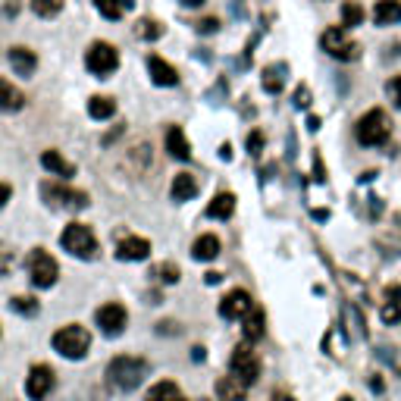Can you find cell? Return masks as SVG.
Here are the masks:
<instances>
[{
	"label": "cell",
	"mask_w": 401,
	"mask_h": 401,
	"mask_svg": "<svg viewBox=\"0 0 401 401\" xmlns=\"http://www.w3.org/2000/svg\"><path fill=\"white\" fill-rule=\"evenodd\" d=\"M10 198H13V189H10V185H6V182H0V207H4Z\"/></svg>",
	"instance_id": "cell-39"
},
{
	"label": "cell",
	"mask_w": 401,
	"mask_h": 401,
	"mask_svg": "<svg viewBox=\"0 0 401 401\" xmlns=\"http://www.w3.org/2000/svg\"><path fill=\"white\" fill-rule=\"evenodd\" d=\"M50 345H53V351L63 354L66 360H82L91 348V332L85 329V326H79V323H69V326H63V329L53 332Z\"/></svg>",
	"instance_id": "cell-2"
},
{
	"label": "cell",
	"mask_w": 401,
	"mask_h": 401,
	"mask_svg": "<svg viewBox=\"0 0 401 401\" xmlns=\"http://www.w3.org/2000/svg\"><path fill=\"white\" fill-rule=\"evenodd\" d=\"M44 198L53 207H63V210H85L88 207V195L76 189H66V185H44Z\"/></svg>",
	"instance_id": "cell-11"
},
{
	"label": "cell",
	"mask_w": 401,
	"mask_h": 401,
	"mask_svg": "<svg viewBox=\"0 0 401 401\" xmlns=\"http://www.w3.org/2000/svg\"><path fill=\"white\" fill-rule=\"evenodd\" d=\"M148 376V360L144 358H132V354H119L107 364V383L119 392H132L144 383Z\"/></svg>",
	"instance_id": "cell-1"
},
{
	"label": "cell",
	"mask_w": 401,
	"mask_h": 401,
	"mask_svg": "<svg viewBox=\"0 0 401 401\" xmlns=\"http://www.w3.org/2000/svg\"><path fill=\"white\" fill-rule=\"evenodd\" d=\"M53 370L48 364H35L29 370V379H25V395H29L32 401H44L53 392Z\"/></svg>",
	"instance_id": "cell-10"
},
{
	"label": "cell",
	"mask_w": 401,
	"mask_h": 401,
	"mask_svg": "<svg viewBox=\"0 0 401 401\" xmlns=\"http://www.w3.org/2000/svg\"><path fill=\"white\" fill-rule=\"evenodd\" d=\"M151 254V242L148 238H138V236H129L119 242L116 248V257L119 260H144Z\"/></svg>",
	"instance_id": "cell-15"
},
{
	"label": "cell",
	"mask_w": 401,
	"mask_h": 401,
	"mask_svg": "<svg viewBox=\"0 0 401 401\" xmlns=\"http://www.w3.org/2000/svg\"><path fill=\"white\" fill-rule=\"evenodd\" d=\"M320 48L329 53V57L345 60V63H351V60L360 57V44L351 41L348 32H345V29H326L323 38H320Z\"/></svg>",
	"instance_id": "cell-8"
},
{
	"label": "cell",
	"mask_w": 401,
	"mask_h": 401,
	"mask_svg": "<svg viewBox=\"0 0 401 401\" xmlns=\"http://www.w3.org/2000/svg\"><path fill=\"white\" fill-rule=\"evenodd\" d=\"M398 298H401V292H398V289H392V301L383 307V320H386V323H398V320H401Z\"/></svg>",
	"instance_id": "cell-33"
},
{
	"label": "cell",
	"mask_w": 401,
	"mask_h": 401,
	"mask_svg": "<svg viewBox=\"0 0 401 401\" xmlns=\"http://www.w3.org/2000/svg\"><path fill=\"white\" fill-rule=\"evenodd\" d=\"M63 4L66 0H32V13L41 19H53L63 13Z\"/></svg>",
	"instance_id": "cell-30"
},
{
	"label": "cell",
	"mask_w": 401,
	"mask_h": 401,
	"mask_svg": "<svg viewBox=\"0 0 401 401\" xmlns=\"http://www.w3.org/2000/svg\"><path fill=\"white\" fill-rule=\"evenodd\" d=\"M386 95H389V100L401 110V76H395V79H389V82H386Z\"/></svg>",
	"instance_id": "cell-36"
},
{
	"label": "cell",
	"mask_w": 401,
	"mask_h": 401,
	"mask_svg": "<svg viewBox=\"0 0 401 401\" xmlns=\"http://www.w3.org/2000/svg\"><path fill=\"white\" fill-rule=\"evenodd\" d=\"M354 25H364V6L345 0L342 4V29H354Z\"/></svg>",
	"instance_id": "cell-28"
},
{
	"label": "cell",
	"mask_w": 401,
	"mask_h": 401,
	"mask_svg": "<svg viewBox=\"0 0 401 401\" xmlns=\"http://www.w3.org/2000/svg\"><path fill=\"white\" fill-rule=\"evenodd\" d=\"M95 323L100 326V332H104V336H123L125 323H129V313H125V307L119 304V301H110V304L97 307Z\"/></svg>",
	"instance_id": "cell-9"
},
{
	"label": "cell",
	"mask_w": 401,
	"mask_h": 401,
	"mask_svg": "<svg viewBox=\"0 0 401 401\" xmlns=\"http://www.w3.org/2000/svg\"><path fill=\"white\" fill-rule=\"evenodd\" d=\"M148 72H151V82L160 85V88H172V85H179L176 66L166 63L163 57H148Z\"/></svg>",
	"instance_id": "cell-13"
},
{
	"label": "cell",
	"mask_w": 401,
	"mask_h": 401,
	"mask_svg": "<svg viewBox=\"0 0 401 401\" xmlns=\"http://www.w3.org/2000/svg\"><path fill=\"white\" fill-rule=\"evenodd\" d=\"M60 245H63V251H69L72 257L79 260H95L100 245L95 238V232L88 229L85 223H69L63 232H60Z\"/></svg>",
	"instance_id": "cell-3"
},
{
	"label": "cell",
	"mask_w": 401,
	"mask_h": 401,
	"mask_svg": "<svg viewBox=\"0 0 401 401\" xmlns=\"http://www.w3.org/2000/svg\"><path fill=\"white\" fill-rule=\"evenodd\" d=\"M113 113H116V100L107 97V95H95L88 100V116L97 119V123H104V119H110Z\"/></svg>",
	"instance_id": "cell-26"
},
{
	"label": "cell",
	"mask_w": 401,
	"mask_h": 401,
	"mask_svg": "<svg viewBox=\"0 0 401 401\" xmlns=\"http://www.w3.org/2000/svg\"><path fill=\"white\" fill-rule=\"evenodd\" d=\"M260 151H264V132H251V135H248V154L257 157Z\"/></svg>",
	"instance_id": "cell-37"
},
{
	"label": "cell",
	"mask_w": 401,
	"mask_h": 401,
	"mask_svg": "<svg viewBox=\"0 0 401 401\" xmlns=\"http://www.w3.org/2000/svg\"><path fill=\"white\" fill-rule=\"evenodd\" d=\"M373 22L376 25H398L401 22V0H376V10H373Z\"/></svg>",
	"instance_id": "cell-17"
},
{
	"label": "cell",
	"mask_w": 401,
	"mask_h": 401,
	"mask_svg": "<svg viewBox=\"0 0 401 401\" xmlns=\"http://www.w3.org/2000/svg\"><path fill=\"white\" fill-rule=\"evenodd\" d=\"M179 4H182V6H191V10H198V6L204 4V0H179Z\"/></svg>",
	"instance_id": "cell-42"
},
{
	"label": "cell",
	"mask_w": 401,
	"mask_h": 401,
	"mask_svg": "<svg viewBox=\"0 0 401 401\" xmlns=\"http://www.w3.org/2000/svg\"><path fill=\"white\" fill-rule=\"evenodd\" d=\"M85 66H88V72L97 79L113 76V72L119 69V50L107 41H95L88 48V53H85Z\"/></svg>",
	"instance_id": "cell-6"
},
{
	"label": "cell",
	"mask_w": 401,
	"mask_h": 401,
	"mask_svg": "<svg viewBox=\"0 0 401 401\" xmlns=\"http://www.w3.org/2000/svg\"><path fill=\"white\" fill-rule=\"evenodd\" d=\"M229 376H236L245 389L257 383V376H260V358L251 351V342L238 345V348L232 351V358H229Z\"/></svg>",
	"instance_id": "cell-5"
},
{
	"label": "cell",
	"mask_w": 401,
	"mask_h": 401,
	"mask_svg": "<svg viewBox=\"0 0 401 401\" xmlns=\"http://www.w3.org/2000/svg\"><path fill=\"white\" fill-rule=\"evenodd\" d=\"M25 107V95L16 88L13 82H6V79H0V110L4 113H16Z\"/></svg>",
	"instance_id": "cell-18"
},
{
	"label": "cell",
	"mask_w": 401,
	"mask_h": 401,
	"mask_svg": "<svg viewBox=\"0 0 401 401\" xmlns=\"http://www.w3.org/2000/svg\"><path fill=\"white\" fill-rule=\"evenodd\" d=\"M217 401H248V392L236 376L217 379Z\"/></svg>",
	"instance_id": "cell-22"
},
{
	"label": "cell",
	"mask_w": 401,
	"mask_h": 401,
	"mask_svg": "<svg viewBox=\"0 0 401 401\" xmlns=\"http://www.w3.org/2000/svg\"><path fill=\"white\" fill-rule=\"evenodd\" d=\"M251 307H254V301H251L248 292L232 289L229 295L219 301V317H223V320H242L245 313L251 311Z\"/></svg>",
	"instance_id": "cell-12"
},
{
	"label": "cell",
	"mask_w": 401,
	"mask_h": 401,
	"mask_svg": "<svg viewBox=\"0 0 401 401\" xmlns=\"http://www.w3.org/2000/svg\"><path fill=\"white\" fill-rule=\"evenodd\" d=\"M10 311L22 313V317H35V313L41 311V304H38L35 298H29V295H19V298H10Z\"/></svg>",
	"instance_id": "cell-32"
},
{
	"label": "cell",
	"mask_w": 401,
	"mask_h": 401,
	"mask_svg": "<svg viewBox=\"0 0 401 401\" xmlns=\"http://www.w3.org/2000/svg\"><path fill=\"white\" fill-rule=\"evenodd\" d=\"M200 401H207V398H200Z\"/></svg>",
	"instance_id": "cell-44"
},
{
	"label": "cell",
	"mask_w": 401,
	"mask_h": 401,
	"mask_svg": "<svg viewBox=\"0 0 401 401\" xmlns=\"http://www.w3.org/2000/svg\"><path fill=\"white\" fill-rule=\"evenodd\" d=\"M191 254H195V260H213L219 254V238L213 236V232H207V236H198L195 245H191Z\"/></svg>",
	"instance_id": "cell-25"
},
{
	"label": "cell",
	"mask_w": 401,
	"mask_h": 401,
	"mask_svg": "<svg viewBox=\"0 0 401 401\" xmlns=\"http://www.w3.org/2000/svg\"><path fill=\"white\" fill-rule=\"evenodd\" d=\"M160 35H163V25L157 19H138L135 22V38H142V41H157Z\"/></svg>",
	"instance_id": "cell-29"
},
{
	"label": "cell",
	"mask_w": 401,
	"mask_h": 401,
	"mask_svg": "<svg viewBox=\"0 0 401 401\" xmlns=\"http://www.w3.org/2000/svg\"><path fill=\"white\" fill-rule=\"evenodd\" d=\"M283 72H285V66H270V69H264V88L270 91V95H279L283 91Z\"/></svg>",
	"instance_id": "cell-31"
},
{
	"label": "cell",
	"mask_w": 401,
	"mask_h": 401,
	"mask_svg": "<svg viewBox=\"0 0 401 401\" xmlns=\"http://www.w3.org/2000/svg\"><path fill=\"white\" fill-rule=\"evenodd\" d=\"M170 195H172V200H191L198 195V179L191 176V172H176Z\"/></svg>",
	"instance_id": "cell-21"
},
{
	"label": "cell",
	"mask_w": 401,
	"mask_h": 401,
	"mask_svg": "<svg viewBox=\"0 0 401 401\" xmlns=\"http://www.w3.org/2000/svg\"><path fill=\"white\" fill-rule=\"evenodd\" d=\"M10 66H13V72L16 76H22V79H29L32 72L38 69V53L35 50H29V48H22V44H16V48H10Z\"/></svg>",
	"instance_id": "cell-14"
},
{
	"label": "cell",
	"mask_w": 401,
	"mask_h": 401,
	"mask_svg": "<svg viewBox=\"0 0 401 401\" xmlns=\"http://www.w3.org/2000/svg\"><path fill=\"white\" fill-rule=\"evenodd\" d=\"M354 135H358V142L364 144V148H379V144L389 142L392 123H389V116H386V113L376 107V110L364 113V116L358 119V129H354Z\"/></svg>",
	"instance_id": "cell-4"
},
{
	"label": "cell",
	"mask_w": 401,
	"mask_h": 401,
	"mask_svg": "<svg viewBox=\"0 0 401 401\" xmlns=\"http://www.w3.org/2000/svg\"><path fill=\"white\" fill-rule=\"evenodd\" d=\"M57 276H60V266L48 251L35 248L29 254V279L35 289H50V285H57Z\"/></svg>",
	"instance_id": "cell-7"
},
{
	"label": "cell",
	"mask_w": 401,
	"mask_h": 401,
	"mask_svg": "<svg viewBox=\"0 0 401 401\" xmlns=\"http://www.w3.org/2000/svg\"><path fill=\"white\" fill-rule=\"evenodd\" d=\"M13 266H16V251H13L10 245L0 242V279H4L6 273L13 270Z\"/></svg>",
	"instance_id": "cell-34"
},
{
	"label": "cell",
	"mask_w": 401,
	"mask_h": 401,
	"mask_svg": "<svg viewBox=\"0 0 401 401\" xmlns=\"http://www.w3.org/2000/svg\"><path fill=\"white\" fill-rule=\"evenodd\" d=\"M97 13L104 19H110V22H116V19H123L125 13L132 10V0H95Z\"/></svg>",
	"instance_id": "cell-27"
},
{
	"label": "cell",
	"mask_w": 401,
	"mask_h": 401,
	"mask_svg": "<svg viewBox=\"0 0 401 401\" xmlns=\"http://www.w3.org/2000/svg\"><path fill=\"white\" fill-rule=\"evenodd\" d=\"M4 13H6V16H16V13H19V4H16V0H13V4H6Z\"/></svg>",
	"instance_id": "cell-40"
},
{
	"label": "cell",
	"mask_w": 401,
	"mask_h": 401,
	"mask_svg": "<svg viewBox=\"0 0 401 401\" xmlns=\"http://www.w3.org/2000/svg\"><path fill=\"white\" fill-rule=\"evenodd\" d=\"M154 276H157L160 283L172 285V283H179V266L176 264H160L157 270H154Z\"/></svg>",
	"instance_id": "cell-35"
},
{
	"label": "cell",
	"mask_w": 401,
	"mask_h": 401,
	"mask_svg": "<svg viewBox=\"0 0 401 401\" xmlns=\"http://www.w3.org/2000/svg\"><path fill=\"white\" fill-rule=\"evenodd\" d=\"M166 151H170L176 160H189L191 157V144H189V138H185V132L179 129V125H170V129H166Z\"/></svg>",
	"instance_id": "cell-19"
},
{
	"label": "cell",
	"mask_w": 401,
	"mask_h": 401,
	"mask_svg": "<svg viewBox=\"0 0 401 401\" xmlns=\"http://www.w3.org/2000/svg\"><path fill=\"white\" fill-rule=\"evenodd\" d=\"M219 279H223V276H219V273H207V276H204V283H207V285H213V283H219Z\"/></svg>",
	"instance_id": "cell-41"
},
{
	"label": "cell",
	"mask_w": 401,
	"mask_h": 401,
	"mask_svg": "<svg viewBox=\"0 0 401 401\" xmlns=\"http://www.w3.org/2000/svg\"><path fill=\"white\" fill-rule=\"evenodd\" d=\"M144 401H189V398L179 392L176 383H170V379H160V383H154L151 389H148Z\"/></svg>",
	"instance_id": "cell-23"
},
{
	"label": "cell",
	"mask_w": 401,
	"mask_h": 401,
	"mask_svg": "<svg viewBox=\"0 0 401 401\" xmlns=\"http://www.w3.org/2000/svg\"><path fill=\"white\" fill-rule=\"evenodd\" d=\"M264 311H257V307H251L248 313L242 317V336H245V342H257V339H264Z\"/></svg>",
	"instance_id": "cell-20"
},
{
	"label": "cell",
	"mask_w": 401,
	"mask_h": 401,
	"mask_svg": "<svg viewBox=\"0 0 401 401\" xmlns=\"http://www.w3.org/2000/svg\"><path fill=\"white\" fill-rule=\"evenodd\" d=\"M41 166L48 172H53V176H60V179H72V176H76V166H72L69 160H66L63 154H57V151H44L41 154Z\"/></svg>",
	"instance_id": "cell-16"
},
{
	"label": "cell",
	"mask_w": 401,
	"mask_h": 401,
	"mask_svg": "<svg viewBox=\"0 0 401 401\" xmlns=\"http://www.w3.org/2000/svg\"><path fill=\"white\" fill-rule=\"evenodd\" d=\"M279 401H292V398H279Z\"/></svg>",
	"instance_id": "cell-43"
},
{
	"label": "cell",
	"mask_w": 401,
	"mask_h": 401,
	"mask_svg": "<svg viewBox=\"0 0 401 401\" xmlns=\"http://www.w3.org/2000/svg\"><path fill=\"white\" fill-rule=\"evenodd\" d=\"M217 29H219L217 19H200V22H198V32H200V35H210V32H217Z\"/></svg>",
	"instance_id": "cell-38"
},
{
	"label": "cell",
	"mask_w": 401,
	"mask_h": 401,
	"mask_svg": "<svg viewBox=\"0 0 401 401\" xmlns=\"http://www.w3.org/2000/svg\"><path fill=\"white\" fill-rule=\"evenodd\" d=\"M232 213H236V198H232L229 191L217 195L210 204H207V217H210V219H229Z\"/></svg>",
	"instance_id": "cell-24"
}]
</instances>
